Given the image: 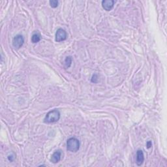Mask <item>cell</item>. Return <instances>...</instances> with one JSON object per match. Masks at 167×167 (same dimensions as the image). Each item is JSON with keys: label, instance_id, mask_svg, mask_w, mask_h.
<instances>
[{"label": "cell", "instance_id": "obj_1", "mask_svg": "<svg viewBox=\"0 0 167 167\" xmlns=\"http://www.w3.org/2000/svg\"><path fill=\"white\" fill-rule=\"evenodd\" d=\"M60 119V112L57 110H53L47 113L44 119V122L46 124H51L58 121Z\"/></svg>", "mask_w": 167, "mask_h": 167}, {"label": "cell", "instance_id": "obj_2", "mask_svg": "<svg viewBox=\"0 0 167 167\" xmlns=\"http://www.w3.org/2000/svg\"><path fill=\"white\" fill-rule=\"evenodd\" d=\"M80 148V142L77 138H70L67 140V149L70 152H77Z\"/></svg>", "mask_w": 167, "mask_h": 167}, {"label": "cell", "instance_id": "obj_3", "mask_svg": "<svg viewBox=\"0 0 167 167\" xmlns=\"http://www.w3.org/2000/svg\"><path fill=\"white\" fill-rule=\"evenodd\" d=\"M24 43V39L21 35H16L12 39V45L15 48L19 49L23 46Z\"/></svg>", "mask_w": 167, "mask_h": 167}, {"label": "cell", "instance_id": "obj_4", "mask_svg": "<svg viewBox=\"0 0 167 167\" xmlns=\"http://www.w3.org/2000/svg\"><path fill=\"white\" fill-rule=\"evenodd\" d=\"M67 33L64 30H63L61 28L58 29L56 31V41L60 43L65 40H66L67 39Z\"/></svg>", "mask_w": 167, "mask_h": 167}, {"label": "cell", "instance_id": "obj_5", "mask_svg": "<svg viewBox=\"0 0 167 167\" xmlns=\"http://www.w3.org/2000/svg\"><path fill=\"white\" fill-rule=\"evenodd\" d=\"M114 0H104V1H102V6L106 11H110V10H112L114 7Z\"/></svg>", "mask_w": 167, "mask_h": 167}, {"label": "cell", "instance_id": "obj_6", "mask_svg": "<svg viewBox=\"0 0 167 167\" xmlns=\"http://www.w3.org/2000/svg\"><path fill=\"white\" fill-rule=\"evenodd\" d=\"M144 161V155L142 150H138L137 152V161L136 163L138 166H141Z\"/></svg>", "mask_w": 167, "mask_h": 167}, {"label": "cell", "instance_id": "obj_7", "mask_svg": "<svg viewBox=\"0 0 167 167\" xmlns=\"http://www.w3.org/2000/svg\"><path fill=\"white\" fill-rule=\"evenodd\" d=\"M61 156V152L60 150L56 151L52 155V157L50 159V161L52 163H57L60 161Z\"/></svg>", "mask_w": 167, "mask_h": 167}, {"label": "cell", "instance_id": "obj_8", "mask_svg": "<svg viewBox=\"0 0 167 167\" xmlns=\"http://www.w3.org/2000/svg\"><path fill=\"white\" fill-rule=\"evenodd\" d=\"M41 40V35L40 33L38 32H36L33 34L32 37H31V42L33 43H37Z\"/></svg>", "mask_w": 167, "mask_h": 167}, {"label": "cell", "instance_id": "obj_9", "mask_svg": "<svg viewBox=\"0 0 167 167\" xmlns=\"http://www.w3.org/2000/svg\"><path fill=\"white\" fill-rule=\"evenodd\" d=\"M72 63V57L71 56H67L66 57V59L65 60V67L67 68L69 67L70 66V65Z\"/></svg>", "mask_w": 167, "mask_h": 167}, {"label": "cell", "instance_id": "obj_10", "mask_svg": "<svg viewBox=\"0 0 167 167\" xmlns=\"http://www.w3.org/2000/svg\"><path fill=\"white\" fill-rule=\"evenodd\" d=\"M59 2L57 0H51L50 1V5L52 8H56L57 6H58Z\"/></svg>", "mask_w": 167, "mask_h": 167}, {"label": "cell", "instance_id": "obj_11", "mask_svg": "<svg viewBox=\"0 0 167 167\" xmlns=\"http://www.w3.org/2000/svg\"><path fill=\"white\" fill-rule=\"evenodd\" d=\"M97 80H98L97 75H93L92 78H91V82H93V83H97Z\"/></svg>", "mask_w": 167, "mask_h": 167}, {"label": "cell", "instance_id": "obj_12", "mask_svg": "<svg viewBox=\"0 0 167 167\" xmlns=\"http://www.w3.org/2000/svg\"><path fill=\"white\" fill-rule=\"evenodd\" d=\"M151 145H152V144H151V141H148V142H147V148H150Z\"/></svg>", "mask_w": 167, "mask_h": 167}]
</instances>
